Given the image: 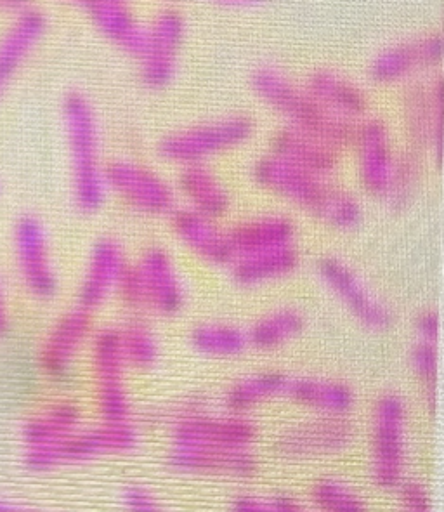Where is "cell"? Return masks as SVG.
<instances>
[{
    "mask_svg": "<svg viewBox=\"0 0 444 512\" xmlns=\"http://www.w3.org/2000/svg\"><path fill=\"white\" fill-rule=\"evenodd\" d=\"M255 94L288 120V127L306 132L339 150L353 143L356 125L325 110L306 89L273 66H262L252 77Z\"/></svg>",
    "mask_w": 444,
    "mask_h": 512,
    "instance_id": "6da1fadb",
    "label": "cell"
},
{
    "mask_svg": "<svg viewBox=\"0 0 444 512\" xmlns=\"http://www.w3.org/2000/svg\"><path fill=\"white\" fill-rule=\"evenodd\" d=\"M63 120L72 162L73 200L80 211L92 214L101 209L106 197L96 112L82 92H70L63 101Z\"/></svg>",
    "mask_w": 444,
    "mask_h": 512,
    "instance_id": "7a4b0ae2",
    "label": "cell"
},
{
    "mask_svg": "<svg viewBox=\"0 0 444 512\" xmlns=\"http://www.w3.org/2000/svg\"><path fill=\"white\" fill-rule=\"evenodd\" d=\"M141 443L138 427L132 422L80 427L72 436L53 447L37 448L25 452V466L33 473H47L61 467L77 466L92 460L117 457L134 452Z\"/></svg>",
    "mask_w": 444,
    "mask_h": 512,
    "instance_id": "3957f363",
    "label": "cell"
},
{
    "mask_svg": "<svg viewBox=\"0 0 444 512\" xmlns=\"http://www.w3.org/2000/svg\"><path fill=\"white\" fill-rule=\"evenodd\" d=\"M408 405L398 393H386L375 401L372 412V478L382 490H398L406 471Z\"/></svg>",
    "mask_w": 444,
    "mask_h": 512,
    "instance_id": "277c9868",
    "label": "cell"
},
{
    "mask_svg": "<svg viewBox=\"0 0 444 512\" xmlns=\"http://www.w3.org/2000/svg\"><path fill=\"white\" fill-rule=\"evenodd\" d=\"M254 122L243 115L188 127L167 134L158 143V155L174 164H203V160L243 145L254 134Z\"/></svg>",
    "mask_w": 444,
    "mask_h": 512,
    "instance_id": "5b68a950",
    "label": "cell"
},
{
    "mask_svg": "<svg viewBox=\"0 0 444 512\" xmlns=\"http://www.w3.org/2000/svg\"><path fill=\"white\" fill-rule=\"evenodd\" d=\"M259 436L254 421L245 415H186L172 424V447L252 450Z\"/></svg>",
    "mask_w": 444,
    "mask_h": 512,
    "instance_id": "8992f818",
    "label": "cell"
},
{
    "mask_svg": "<svg viewBox=\"0 0 444 512\" xmlns=\"http://www.w3.org/2000/svg\"><path fill=\"white\" fill-rule=\"evenodd\" d=\"M318 273L328 289L363 327L375 332L391 329L394 313L389 304L368 289V285L349 264L335 257H327L318 264Z\"/></svg>",
    "mask_w": 444,
    "mask_h": 512,
    "instance_id": "52a82bcc",
    "label": "cell"
},
{
    "mask_svg": "<svg viewBox=\"0 0 444 512\" xmlns=\"http://www.w3.org/2000/svg\"><path fill=\"white\" fill-rule=\"evenodd\" d=\"M105 184L106 190L111 188L136 211L150 216H165L174 212V190L162 176L146 165L129 160L110 162L105 167Z\"/></svg>",
    "mask_w": 444,
    "mask_h": 512,
    "instance_id": "ba28073f",
    "label": "cell"
},
{
    "mask_svg": "<svg viewBox=\"0 0 444 512\" xmlns=\"http://www.w3.org/2000/svg\"><path fill=\"white\" fill-rule=\"evenodd\" d=\"M14 252L21 280L37 299H53L58 292L46 228L35 216H23L14 228Z\"/></svg>",
    "mask_w": 444,
    "mask_h": 512,
    "instance_id": "9c48e42d",
    "label": "cell"
},
{
    "mask_svg": "<svg viewBox=\"0 0 444 512\" xmlns=\"http://www.w3.org/2000/svg\"><path fill=\"white\" fill-rule=\"evenodd\" d=\"M353 422L347 417H316L288 427L276 441L287 459H318L344 452L353 445Z\"/></svg>",
    "mask_w": 444,
    "mask_h": 512,
    "instance_id": "30bf717a",
    "label": "cell"
},
{
    "mask_svg": "<svg viewBox=\"0 0 444 512\" xmlns=\"http://www.w3.org/2000/svg\"><path fill=\"white\" fill-rule=\"evenodd\" d=\"M254 178L262 188L318 216L332 184L320 176L304 171L276 155L262 157L254 167Z\"/></svg>",
    "mask_w": 444,
    "mask_h": 512,
    "instance_id": "8fae6325",
    "label": "cell"
},
{
    "mask_svg": "<svg viewBox=\"0 0 444 512\" xmlns=\"http://www.w3.org/2000/svg\"><path fill=\"white\" fill-rule=\"evenodd\" d=\"M146 30L148 46L141 58V77L151 89H164L176 77L177 54L186 37V21L176 9H165Z\"/></svg>",
    "mask_w": 444,
    "mask_h": 512,
    "instance_id": "7c38bea8",
    "label": "cell"
},
{
    "mask_svg": "<svg viewBox=\"0 0 444 512\" xmlns=\"http://www.w3.org/2000/svg\"><path fill=\"white\" fill-rule=\"evenodd\" d=\"M92 335V318L89 311L73 308L59 316L53 329L49 330L40 348L39 362L49 377H65L75 358Z\"/></svg>",
    "mask_w": 444,
    "mask_h": 512,
    "instance_id": "4fadbf2b",
    "label": "cell"
},
{
    "mask_svg": "<svg viewBox=\"0 0 444 512\" xmlns=\"http://www.w3.org/2000/svg\"><path fill=\"white\" fill-rule=\"evenodd\" d=\"M441 60L443 37L439 33H427L380 51L370 63V77L379 84H394L417 70L434 68Z\"/></svg>",
    "mask_w": 444,
    "mask_h": 512,
    "instance_id": "5bb4252c",
    "label": "cell"
},
{
    "mask_svg": "<svg viewBox=\"0 0 444 512\" xmlns=\"http://www.w3.org/2000/svg\"><path fill=\"white\" fill-rule=\"evenodd\" d=\"M353 143L358 148L361 183L372 195L386 197L396 162L387 125L379 119L365 120L356 125Z\"/></svg>",
    "mask_w": 444,
    "mask_h": 512,
    "instance_id": "9a60e30c",
    "label": "cell"
},
{
    "mask_svg": "<svg viewBox=\"0 0 444 512\" xmlns=\"http://www.w3.org/2000/svg\"><path fill=\"white\" fill-rule=\"evenodd\" d=\"M146 292V308L162 316L181 313L186 302L183 280L164 249L146 250L138 264Z\"/></svg>",
    "mask_w": 444,
    "mask_h": 512,
    "instance_id": "2e32d148",
    "label": "cell"
},
{
    "mask_svg": "<svg viewBox=\"0 0 444 512\" xmlns=\"http://www.w3.org/2000/svg\"><path fill=\"white\" fill-rule=\"evenodd\" d=\"M125 264L124 250L117 240L101 238L94 243L80 283L79 308L89 313L101 308L115 294Z\"/></svg>",
    "mask_w": 444,
    "mask_h": 512,
    "instance_id": "e0dca14e",
    "label": "cell"
},
{
    "mask_svg": "<svg viewBox=\"0 0 444 512\" xmlns=\"http://www.w3.org/2000/svg\"><path fill=\"white\" fill-rule=\"evenodd\" d=\"M169 464L181 473L226 478H250L259 469L254 450L170 447Z\"/></svg>",
    "mask_w": 444,
    "mask_h": 512,
    "instance_id": "ac0fdd59",
    "label": "cell"
},
{
    "mask_svg": "<svg viewBox=\"0 0 444 512\" xmlns=\"http://www.w3.org/2000/svg\"><path fill=\"white\" fill-rule=\"evenodd\" d=\"M47 28L46 14L35 7H21L13 23L0 37V96L14 79L20 66L25 63Z\"/></svg>",
    "mask_w": 444,
    "mask_h": 512,
    "instance_id": "d6986e66",
    "label": "cell"
},
{
    "mask_svg": "<svg viewBox=\"0 0 444 512\" xmlns=\"http://www.w3.org/2000/svg\"><path fill=\"white\" fill-rule=\"evenodd\" d=\"M172 230L188 249L203 261L216 266L233 263L235 254L229 243L228 231H222L214 219L193 209H179L170 217Z\"/></svg>",
    "mask_w": 444,
    "mask_h": 512,
    "instance_id": "ffe728a7",
    "label": "cell"
},
{
    "mask_svg": "<svg viewBox=\"0 0 444 512\" xmlns=\"http://www.w3.org/2000/svg\"><path fill=\"white\" fill-rule=\"evenodd\" d=\"M85 13L99 32L117 44L122 51L143 58L148 46V30L139 23L131 7L118 0H87Z\"/></svg>",
    "mask_w": 444,
    "mask_h": 512,
    "instance_id": "44dd1931",
    "label": "cell"
},
{
    "mask_svg": "<svg viewBox=\"0 0 444 512\" xmlns=\"http://www.w3.org/2000/svg\"><path fill=\"white\" fill-rule=\"evenodd\" d=\"M285 396L321 417H347L358 403L347 382L320 377H290Z\"/></svg>",
    "mask_w": 444,
    "mask_h": 512,
    "instance_id": "7402d4cb",
    "label": "cell"
},
{
    "mask_svg": "<svg viewBox=\"0 0 444 512\" xmlns=\"http://www.w3.org/2000/svg\"><path fill=\"white\" fill-rule=\"evenodd\" d=\"M236 257L255 256L271 250L294 247L295 224L283 216H264L236 224L228 231ZM233 259V261H235Z\"/></svg>",
    "mask_w": 444,
    "mask_h": 512,
    "instance_id": "603a6c76",
    "label": "cell"
},
{
    "mask_svg": "<svg viewBox=\"0 0 444 512\" xmlns=\"http://www.w3.org/2000/svg\"><path fill=\"white\" fill-rule=\"evenodd\" d=\"M443 87L415 86L406 92L405 119L415 145L438 146L443 136Z\"/></svg>",
    "mask_w": 444,
    "mask_h": 512,
    "instance_id": "cb8c5ba5",
    "label": "cell"
},
{
    "mask_svg": "<svg viewBox=\"0 0 444 512\" xmlns=\"http://www.w3.org/2000/svg\"><path fill=\"white\" fill-rule=\"evenodd\" d=\"M273 155L323 179L335 172L339 164L335 148L292 127L276 132Z\"/></svg>",
    "mask_w": 444,
    "mask_h": 512,
    "instance_id": "d4e9b609",
    "label": "cell"
},
{
    "mask_svg": "<svg viewBox=\"0 0 444 512\" xmlns=\"http://www.w3.org/2000/svg\"><path fill=\"white\" fill-rule=\"evenodd\" d=\"M84 422L82 408L73 401H56L32 415L21 429V440L27 450L53 447L79 431Z\"/></svg>",
    "mask_w": 444,
    "mask_h": 512,
    "instance_id": "484cf974",
    "label": "cell"
},
{
    "mask_svg": "<svg viewBox=\"0 0 444 512\" xmlns=\"http://www.w3.org/2000/svg\"><path fill=\"white\" fill-rule=\"evenodd\" d=\"M304 89L325 110L342 119L361 117L368 106L365 92L361 91L360 86L332 70L314 72L307 79Z\"/></svg>",
    "mask_w": 444,
    "mask_h": 512,
    "instance_id": "4316f807",
    "label": "cell"
},
{
    "mask_svg": "<svg viewBox=\"0 0 444 512\" xmlns=\"http://www.w3.org/2000/svg\"><path fill=\"white\" fill-rule=\"evenodd\" d=\"M177 184L184 197L188 198L190 209L198 214L216 221L217 217L228 212L231 204L228 190L207 165H184L179 172Z\"/></svg>",
    "mask_w": 444,
    "mask_h": 512,
    "instance_id": "83f0119b",
    "label": "cell"
},
{
    "mask_svg": "<svg viewBox=\"0 0 444 512\" xmlns=\"http://www.w3.org/2000/svg\"><path fill=\"white\" fill-rule=\"evenodd\" d=\"M290 377L276 370L247 375L229 386L224 394V407L228 414L247 415L268 401L287 394Z\"/></svg>",
    "mask_w": 444,
    "mask_h": 512,
    "instance_id": "f1b7e54d",
    "label": "cell"
},
{
    "mask_svg": "<svg viewBox=\"0 0 444 512\" xmlns=\"http://www.w3.org/2000/svg\"><path fill=\"white\" fill-rule=\"evenodd\" d=\"M299 263L301 259L294 247L271 250L255 256L236 257L231 263V276L242 287H259L292 275Z\"/></svg>",
    "mask_w": 444,
    "mask_h": 512,
    "instance_id": "f546056e",
    "label": "cell"
},
{
    "mask_svg": "<svg viewBox=\"0 0 444 512\" xmlns=\"http://www.w3.org/2000/svg\"><path fill=\"white\" fill-rule=\"evenodd\" d=\"M304 330L306 316L299 309L280 308L259 318L247 330V341L259 351H275L295 341Z\"/></svg>",
    "mask_w": 444,
    "mask_h": 512,
    "instance_id": "4dcf8cb0",
    "label": "cell"
},
{
    "mask_svg": "<svg viewBox=\"0 0 444 512\" xmlns=\"http://www.w3.org/2000/svg\"><path fill=\"white\" fill-rule=\"evenodd\" d=\"M191 346L210 358H235L249 348L247 332L229 323H202L191 330Z\"/></svg>",
    "mask_w": 444,
    "mask_h": 512,
    "instance_id": "1f68e13d",
    "label": "cell"
},
{
    "mask_svg": "<svg viewBox=\"0 0 444 512\" xmlns=\"http://www.w3.org/2000/svg\"><path fill=\"white\" fill-rule=\"evenodd\" d=\"M92 368L98 384L125 382L127 363L115 327H105L92 335Z\"/></svg>",
    "mask_w": 444,
    "mask_h": 512,
    "instance_id": "d6a6232c",
    "label": "cell"
},
{
    "mask_svg": "<svg viewBox=\"0 0 444 512\" xmlns=\"http://www.w3.org/2000/svg\"><path fill=\"white\" fill-rule=\"evenodd\" d=\"M118 334H120V346H122L127 368L148 370L155 367L160 356V346H158L157 335L146 323L141 320H131L125 323L122 329H118Z\"/></svg>",
    "mask_w": 444,
    "mask_h": 512,
    "instance_id": "836d02e7",
    "label": "cell"
},
{
    "mask_svg": "<svg viewBox=\"0 0 444 512\" xmlns=\"http://www.w3.org/2000/svg\"><path fill=\"white\" fill-rule=\"evenodd\" d=\"M311 504L316 512H368V506L360 493L353 486L335 478H325L314 483Z\"/></svg>",
    "mask_w": 444,
    "mask_h": 512,
    "instance_id": "e575fe53",
    "label": "cell"
},
{
    "mask_svg": "<svg viewBox=\"0 0 444 512\" xmlns=\"http://www.w3.org/2000/svg\"><path fill=\"white\" fill-rule=\"evenodd\" d=\"M316 217L337 230H353L363 221V209L353 193L332 186Z\"/></svg>",
    "mask_w": 444,
    "mask_h": 512,
    "instance_id": "d590c367",
    "label": "cell"
},
{
    "mask_svg": "<svg viewBox=\"0 0 444 512\" xmlns=\"http://www.w3.org/2000/svg\"><path fill=\"white\" fill-rule=\"evenodd\" d=\"M420 171H422V167H420L417 153L408 151L405 155L396 158L391 186L386 195L392 204L396 207H403L413 197V193L417 190L418 179H420Z\"/></svg>",
    "mask_w": 444,
    "mask_h": 512,
    "instance_id": "8d00e7d4",
    "label": "cell"
},
{
    "mask_svg": "<svg viewBox=\"0 0 444 512\" xmlns=\"http://www.w3.org/2000/svg\"><path fill=\"white\" fill-rule=\"evenodd\" d=\"M410 367L418 381L424 384L429 401L436 400V382H438L439 353L438 344L417 341L410 351Z\"/></svg>",
    "mask_w": 444,
    "mask_h": 512,
    "instance_id": "74e56055",
    "label": "cell"
},
{
    "mask_svg": "<svg viewBox=\"0 0 444 512\" xmlns=\"http://www.w3.org/2000/svg\"><path fill=\"white\" fill-rule=\"evenodd\" d=\"M118 297L125 306L132 309L146 308V292H144L143 278L136 264H125L122 275L117 283Z\"/></svg>",
    "mask_w": 444,
    "mask_h": 512,
    "instance_id": "f35d334b",
    "label": "cell"
},
{
    "mask_svg": "<svg viewBox=\"0 0 444 512\" xmlns=\"http://www.w3.org/2000/svg\"><path fill=\"white\" fill-rule=\"evenodd\" d=\"M399 500L403 512H432L431 497L422 483L403 481L399 486Z\"/></svg>",
    "mask_w": 444,
    "mask_h": 512,
    "instance_id": "ab89813d",
    "label": "cell"
},
{
    "mask_svg": "<svg viewBox=\"0 0 444 512\" xmlns=\"http://www.w3.org/2000/svg\"><path fill=\"white\" fill-rule=\"evenodd\" d=\"M127 512H167L155 493L144 486L132 485L124 492Z\"/></svg>",
    "mask_w": 444,
    "mask_h": 512,
    "instance_id": "60d3db41",
    "label": "cell"
},
{
    "mask_svg": "<svg viewBox=\"0 0 444 512\" xmlns=\"http://www.w3.org/2000/svg\"><path fill=\"white\" fill-rule=\"evenodd\" d=\"M413 327H415L418 341L438 344L441 320H439V313L436 309H425L422 313H418L415 316Z\"/></svg>",
    "mask_w": 444,
    "mask_h": 512,
    "instance_id": "b9f144b4",
    "label": "cell"
},
{
    "mask_svg": "<svg viewBox=\"0 0 444 512\" xmlns=\"http://www.w3.org/2000/svg\"><path fill=\"white\" fill-rule=\"evenodd\" d=\"M229 512H275L271 500H264L255 495H238L229 507Z\"/></svg>",
    "mask_w": 444,
    "mask_h": 512,
    "instance_id": "7bdbcfd3",
    "label": "cell"
},
{
    "mask_svg": "<svg viewBox=\"0 0 444 512\" xmlns=\"http://www.w3.org/2000/svg\"><path fill=\"white\" fill-rule=\"evenodd\" d=\"M271 506L275 512H316L313 507L302 504L301 500L290 495H276L271 499Z\"/></svg>",
    "mask_w": 444,
    "mask_h": 512,
    "instance_id": "ee69618b",
    "label": "cell"
},
{
    "mask_svg": "<svg viewBox=\"0 0 444 512\" xmlns=\"http://www.w3.org/2000/svg\"><path fill=\"white\" fill-rule=\"evenodd\" d=\"M0 512H44L35 507L25 506V504H18L13 500L2 499L0 497Z\"/></svg>",
    "mask_w": 444,
    "mask_h": 512,
    "instance_id": "f6af8a7d",
    "label": "cell"
},
{
    "mask_svg": "<svg viewBox=\"0 0 444 512\" xmlns=\"http://www.w3.org/2000/svg\"><path fill=\"white\" fill-rule=\"evenodd\" d=\"M9 329V315H7L6 297H4V290L0 285V337L6 334Z\"/></svg>",
    "mask_w": 444,
    "mask_h": 512,
    "instance_id": "bcb514c9",
    "label": "cell"
}]
</instances>
